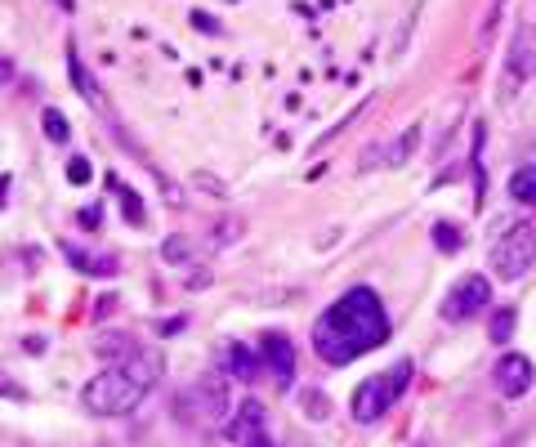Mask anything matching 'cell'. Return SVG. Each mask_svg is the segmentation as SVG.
Wrapping results in <instances>:
<instances>
[{
  "mask_svg": "<svg viewBox=\"0 0 536 447\" xmlns=\"http://www.w3.org/2000/svg\"><path fill=\"white\" fill-rule=\"evenodd\" d=\"M411 376H416V363L411 358H402V363H394V372H380V376H367L358 389H353L349 398V416L358 425H376L380 416L389 412V407L402 398V389L411 385Z\"/></svg>",
  "mask_w": 536,
  "mask_h": 447,
  "instance_id": "3957f363",
  "label": "cell"
},
{
  "mask_svg": "<svg viewBox=\"0 0 536 447\" xmlns=\"http://www.w3.org/2000/svg\"><path fill=\"white\" fill-rule=\"evenodd\" d=\"M300 412L309 416V421H327V416H331L327 394H322V389H304V394H300Z\"/></svg>",
  "mask_w": 536,
  "mask_h": 447,
  "instance_id": "2e32d148",
  "label": "cell"
},
{
  "mask_svg": "<svg viewBox=\"0 0 536 447\" xmlns=\"http://www.w3.org/2000/svg\"><path fill=\"white\" fill-rule=\"evenodd\" d=\"M188 394L197 398V407H201V416H210V421H219V416H228V385H224V372H206V376H197L193 380V389Z\"/></svg>",
  "mask_w": 536,
  "mask_h": 447,
  "instance_id": "30bf717a",
  "label": "cell"
},
{
  "mask_svg": "<svg viewBox=\"0 0 536 447\" xmlns=\"http://www.w3.org/2000/svg\"><path fill=\"white\" fill-rule=\"evenodd\" d=\"M246 447H273V439H268V434H260V439H255V443H246Z\"/></svg>",
  "mask_w": 536,
  "mask_h": 447,
  "instance_id": "4dcf8cb0",
  "label": "cell"
},
{
  "mask_svg": "<svg viewBox=\"0 0 536 447\" xmlns=\"http://www.w3.org/2000/svg\"><path fill=\"white\" fill-rule=\"evenodd\" d=\"M41 126H45V139H54V144H67V139H72V126H67V117L59 108H45Z\"/></svg>",
  "mask_w": 536,
  "mask_h": 447,
  "instance_id": "9a60e30c",
  "label": "cell"
},
{
  "mask_svg": "<svg viewBox=\"0 0 536 447\" xmlns=\"http://www.w3.org/2000/svg\"><path fill=\"white\" fill-rule=\"evenodd\" d=\"M434 246H438V251H456V246H461V228H452L447 220H438L434 224Z\"/></svg>",
  "mask_w": 536,
  "mask_h": 447,
  "instance_id": "ffe728a7",
  "label": "cell"
},
{
  "mask_svg": "<svg viewBox=\"0 0 536 447\" xmlns=\"http://www.w3.org/2000/svg\"><path fill=\"white\" fill-rule=\"evenodd\" d=\"M536 264V228L532 224H514L501 233V242L492 246V278L501 282H519L528 278Z\"/></svg>",
  "mask_w": 536,
  "mask_h": 447,
  "instance_id": "277c9868",
  "label": "cell"
},
{
  "mask_svg": "<svg viewBox=\"0 0 536 447\" xmlns=\"http://www.w3.org/2000/svg\"><path fill=\"white\" fill-rule=\"evenodd\" d=\"M389 340V313L371 287H353L313 322V354L331 367H349Z\"/></svg>",
  "mask_w": 536,
  "mask_h": 447,
  "instance_id": "6da1fadb",
  "label": "cell"
},
{
  "mask_svg": "<svg viewBox=\"0 0 536 447\" xmlns=\"http://www.w3.org/2000/svg\"><path fill=\"white\" fill-rule=\"evenodd\" d=\"M67 255H72V264L81 273H103V278H112V273H117V260H108V255H103V260H90V255H81L76 246H67Z\"/></svg>",
  "mask_w": 536,
  "mask_h": 447,
  "instance_id": "e0dca14e",
  "label": "cell"
},
{
  "mask_svg": "<svg viewBox=\"0 0 536 447\" xmlns=\"http://www.w3.org/2000/svg\"><path fill=\"white\" fill-rule=\"evenodd\" d=\"M501 9H505V0H492V9H487V23H483V41L496 32V18H501Z\"/></svg>",
  "mask_w": 536,
  "mask_h": 447,
  "instance_id": "4316f807",
  "label": "cell"
},
{
  "mask_svg": "<svg viewBox=\"0 0 536 447\" xmlns=\"http://www.w3.org/2000/svg\"><path fill=\"white\" fill-rule=\"evenodd\" d=\"M264 367L277 376V385H291L295 380V345L286 331H264V345H260Z\"/></svg>",
  "mask_w": 536,
  "mask_h": 447,
  "instance_id": "ba28073f",
  "label": "cell"
},
{
  "mask_svg": "<svg viewBox=\"0 0 536 447\" xmlns=\"http://www.w3.org/2000/svg\"><path fill=\"white\" fill-rule=\"evenodd\" d=\"M5 188H9V179H5V175H0V206H5Z\"/></svg>",
  "mask_w": 536,
  "mask_h": 447,
  "instance_id": "1f68e13d",
  "label": "cell"
},
{
  "mask_svg": "<svg viewBox=\"0 0 536 447\" xmlns=\"http://www.w3.org/2000/svg\"><path fill=\"white\" fill-rule=\"evenodd\" d=\"M0 398H14V403H23V398H27V389L18 385L14 376H5V372H0Z\"/></svg>",
  "mask_w": 536,
  "mask_h": 447,
  "instance_id": "603a6c76",
  "label": "cell"
},
{
  "mask_svg": "<svg viewBox=\"0 0 536 447\" xmlns=\"http://www.w3.org/2000/svg\"><path fill=\"white\" fill-rule=\"evenodd\" d=\"M255 367H260V363H255V354H251L246 345H237V340H233V345H224V367H219L224 376H233V380H255Z\"/></svg>",
  "mask_w": 536,
  "mask_h": 447,
  "instance_id": "7c38bea8",
  "label": "cell"
},
{
  "mask_svg": "<svg viewBox=\"0 0 536 447\" xmlns=\"http://www.w3.org/2000/svg\"><path fill=\"white\" fill-rule=\"evenodd\" d=\"M416 447H434V443H416Z\"/></svg>",
  "mask_w": 536,
  "mask_h": 447,
  "instance_id": "836d02e7",
  "label": "cell"
},
{
  "mask_svg": "<svg viewBox=\"0 0 536 447\" xmlns=\"http://www.w3.org/2000/svg\"><path fill=\"white\" fill-rule=\"evenodd\" d=\"M81 224H85V228H99V206H90V211H81Z\"/></svg>",
  "mask_w": 536,
  "mask_h": 447,
  "instance_id": "f1b7e54d",
  "label": "cell"
},
{
  "mask_svg": "<svg viewBox=\"0 0 536 447\" xmlns=\"http://www.w3.org/2000/svg\"><path fill=\"white\" fill-rule=\"evenodd\" d=\"M416 139H420V130H416V126H411V130H407V135H402V139H398V152H394V157H389V161H402V157H407V152H411V148H416Z\"/></svg>",
  "mask_w": 536,
  "mask_h": 447,
  "instance_id": "484cf974",
  "label": "cell"
},
{
  "mask_svg": "<svg viewBox=\"0 0 536 447\" xmlns=\"http://www.w3.org/2000/svg\"><path fill=\"white\" fill-rule=\"evenodd\" d=\"M536 76V27L519 23L510 36V54H505V68H501V103H514V94L523 90Z\"/></svg>",
  "mask_w": 536,
  "mask_h": 447,
  "instance_id": "5b68a950",
  "label": "cell"
},
{
  "mask_svg": "<svg viewBox=\"0 0 536 447\" xmlns=\"http://www.w3.org/2000/svg\"><path fill=\"white\" fill-rule=\"evenodd\" d=\"M510 197L514 202H536V161H523L519 170L510 175Z\"/></svg>",
  "mask_w": 536,
  "mask_h": 447,
  "instance_id": "5bb4252c",
  "label": "cell"
},
{
  "mask_svg": "<svg viewBox=\"0 0 536 447\" xmlns=\"http://www.w3.org/2000/svg\"><path fill=\"white\" fill-rule=\"evenodd\" d=\"M193 184H201V188H206V193H215V197H224V193H228V188L219 184L215 175H206V170H197V175H193Z\"/></svg>",
  "mask_w": 536,
  "mask_h": 447,
  "instance_id": "cb8c5ba5",
  "label": "cell"
},
{
  "mask_svg": "<svg viewBox=\"0 0 536 447\" xmlns=\"http://www.w3.org/2000/svg\"><path fill=\"white\" fill-rule=\"evenodd\" d=\"M112 188H117V197H121V211L130 215V224H134V228H143V224H148V215H143V202H139V197H134V188H121L117 179H112Z\"/></svg>",
  "mask_w": 536,
  "mask_h": 447,
  "instance_id": "d6986e66",
  "label": "cell"
},
{
  "mask_svg": "<svg viewBox=\"0 0 536 447\" xmlns=\"http://www.w3.org/2000/svg\"><path fill=\"white\" fill-rule=\"evenodd\" d=\"M237 237H242V224H237V220H219L215 242H237Z\"/></svg>",
  "mask_w": 536,
  "mask_h": 447,
  "instance_id": "d4e9b609",
  "label": "cell"
},
{
  "mask_svg": "<svg viewBox=\"0 0 536 447\" xmlns=\"http://www.w3.org/2000/svg\"><path fill=\"white\" fill-rule=\"evenodd\" d=\"M536 380V367L528 354H505L501 363H496V389H501L505 398H523L532 389Z\"/></svg>",
  "mask_w": 536,
  "mask_h": 447,
  "instance_id": "9c48e42d",
  "label": "cell"
},
{
  "mask_svg": "<svg viewBox=\"0 0 536 447\" xmlns=\"http://www.w3.org/2000/svg\"><path fill=\"white\" fill-rule=\"evenodd\" d=\"M260 434H268L264 403H260V398H242V403L233 407V416H228V425H224V439L237 443V447H246V443L260 439Z\"/></svg>",
  "mask_w": 536,
  "mask_h": 447,
  "instance_id": "52a82bcc",
  "label": "cell"
},
{
  "mask_svg": "<svg viewBox=\"0 0 536 447\" xmlns=\"http://www.w3.org/2000/svg\"><path fill=\"white\" fill-rule=\"evenodd\" d=\"M59 5L67 9V14H72V9H76V0H59Z\"/></svg>",
  "mask_w": 536,
  "mask_h": 447,
  "instance_id": "d6a6232c",
  "label": "cell"
},
{
  "mask_svg": "<svg viewBox=\"0 0 536 447\" xmlns=\"http://www.w3.org/2000/svg\"><path fill=\"white\" fill-rule=\"evenodd\" d=\"M90 175H94V166H90L85 157H72V161H67V179H72V184H85Z\"/></svg>",
  "mask_w": 536,
  "mask_h": 447,
  "instance_id": "7402d4cb",
  "label": "cell"
},
{
  "mask_svg": "<svg viewBox=\"0 0 536 447\" xmlns=\"http://www.w3.org/2000/svg\"><path fill=\"white\" fill-rule=\"evenodd\" d=\"M152 380H157V363L148 354L130 358V363H117L108 372H99L90 385L81 389V403L90 407L94 416H126L148 398Z\"/></svg>",
  "mask_w": 536,
  "mask_h": 447,
  "instance_id": "7a4b0ae2",
  "label": "cell"
},
{
  "mask_svg": "<svg viewBox=\"0 0 536 447\" xmlns=\"http://www.w3.org/2000/svg\"><path fill=\"white\" fill-rule=\"evenodd\" d=\"M94 354L108 358V363H126V358H139V345H134V336H126V331H108V336L94 340Z\"/></svg>",
  "mask_w": 536,
  "mask_h": 447,
  "instance_id": "8fae6325",
  "label": "cell"
},
{
  "mask_svg": "<svg viewBox=\"0 0 536 447\" xmlns=\"http://www.w3.org/2000/svg\"><path fill=\"white\" fill-rule=\"evenodd\" d=\"M193 27H201V32H210V36H219V23H215V18H210V14H197V9H193Z\"/></svg>",
  "mask_w": 536,
  "mask_h": 447,
  "instance_id": "83f0119b",
  "label": "cell"
},
{
  "mask_svg": "<svg viewBox=\"0 0 536 447\" xmlns=\"http://www.w3.org/2000/svg\"><path fill=\"white\" fill-rule=\"evenodd\" d=\"M184 255H188V237H166V242H161V260L184 264Z\"/></svg>",
  "mask_w": 536,
  "mask_h": 447,
  "instance_id": "44dd1931",
  "label": "cell"
},
{
  "mask_svg": "<svg viewBox=\"0 0 536 447\" xmlns=\"http://www.w3.org/2000/svg\"><path fill=\"white\" fill-rule=\"evenodd\" d=\"M514 322H519V309H510V304L492 313V340L496 345H505V340L514 336Z\"/></svg>",
  "mask_w": 536,
  "mask_h": 447,
  "instance_id": "ac0fdd59",
  "label": "cell"
},
{
  "mask_svg": "<svg viewBox=\"0 0 536 447\" xmlns=\"http://www.w3.org/2000/svg\"><path fill=\"white\" fill-rule=\"evenodd\" d=\"M67 72H72V85H76V94H81L85 103H94V108H103V94H99V85L85 76V68H81V59H76V50L67 45Z\"/></svg>",
  "mask_w": 536,
  "mask_h": 447,
  "instance_id": "4fadbf2b",
  "label": "cell"
},
{
  "mask_svg": "<svg viewBox=\"0 0 536 447\" xmlns=\"http://www.w3.org/2000/svg\"><path fill=\"white\" fill-rule=\"evenodd\" d=\"M179 327H184V318H170V322H161V336H175Z\"/></svg>",
  "mask_w": 536,
  "mask_h": 447,
  "instance_id": "f546056e",
  "label": "cell"
},
{
  "mask_svg": "<svg viewBox=\"0 0 536 447\" xmlns=\"http://www.w3.org/2000/svg\"><path fill=\"white\" fill-rule=\"evenodd\" d=\"M487 304H492V278H483V273H465V278L447 291V300H443L438 313H443L447 322H469L474 313H483Z\"/></svg>",
  "mask_w": 536,
  "mask_h": 447,
  "instance_id": "8992f818",
  "label": "cell"
}]
</instances>
